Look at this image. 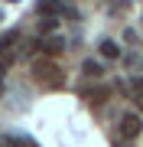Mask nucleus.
<instances>
[{
    "label": "nucleus",
    "instance_id": "obj_1",
    "mask_svg": "<svg viewBox=\"0 0 143 147\" xmlns=\"http://www.w3.org/2000/svg\"><path fill=\"white\" fill-rule=\"evenodd\" d=\"M143 131V121L140 115H133V111H127V115L120 118V137H127V141H133V137H140Z\"/></svg>",
    "mask_w": 143,
    "mask_h": 147
},
{
    "label": "nucleus",
    "instance_id": "obj_2",
    "mask_svg": "<svg viewBox=\"0 0 143 147\" xmlns=\"http://www.w3.org/2000/svg\"><path fill=\"white\" fill-rule=\"evenodd\" d=\"M33 72H36V79H39V82H46V79H49L52 85H59V69H55L52 62H43V59H39V62L33 65Z\"/></svg>",
    "mask_w": 143,
    "mask_h": 147
},
{
    "label": "nucleus",
    "instance_id": "obj_3",
    "mask_svg": "<svg viewBox=\"0 0 143 147\" xmlns=\"http://www.w3.org/2000/svg\"><path fill=\"white\" fill-rule=\"evenodd\" d=\"M36 46L43 49V53H49V56H59V53L65 49V39H62V36H46V39H39Z\"/></svg>",
    "mask_w": 143,
    "mask_h": 147
},
{
    "label": "nucleus",
    "instance_id": "obj_4",
    "mask_svg": "<svg viewBox=\"0 0 143 147\" xmlns=\"http://www.w3.org/2000/svg\"><path fill=\"white\" fill-rule=\"evenodd\" d=\"M39 13H49V16H55V13H65L62 7H59V0H39Z\"/></svg>",
    "mask_w": 143,
    "mask_h": 147
},
{
    "label": "nucleus",
    "instance_id": "obj_5",
    "mask_svg": "<svg viewBox=\"0 0 143 147\" xmlns=\"http://www.w3.org/2000/svg\"><path fill=\"white\" fill-rule=\"evenodd\" d=\"M101 56H104V59H117V56H120V46H117L114 39H104V42H101Z\"/></svg>",
    "mask_w": 143,
    "mask_h": 147
},
{
    "label": "nucleus",
    "instance_id": "obj_6",
    "mask_svg": "<svg viewBox=\"0 0 143 147\" xmlns=\"http://www.w3.org/2000/svg\"><path fill=\"white\" fill-rule=\"evenodd\" d=\"M0 147H36V144H33V141H20V137H3Z\"/></svg>",
    "mask_w": 143,
    "mask_h": 147
},
{
    "label": "nucleus",
    "instance_id": "obj_7",
    "mask_svg": "<svg viewBox=\"0 0 143 147\" xmlns=\"http://www.w3.org/2000/svg\"><path fill=\"white\" fill-rule=\"evenodd\" d=\"M55 26H59V20H55V16H43V23H39V30H43V33H49V36L55 33Z\"/></svg>",
    "mask_w": 143,
    "mask_h": 147
},
{
    "label": "nucleus",
    "instance_id": "obj_8",
    "mask_svg": "<svg viewBox=\"0 0 143 147\" xmlns=\"http://www.w3.org/2000/svg\"><path fill=\"white\" fill-rule=\"evenodd\" d=\"M16 39H20V33H16V30H13V33H7V36L0 39V53H7V49H10V46H13Z\"/></svg>",
    "mask_w": 143,
    "mask_h": 147
},
{
    "label": "nucleus",
    "instance_id": "obj_9",
    "mask_svg": "<svg viewBox=\"0 0 143 147\" xmlns=\"http://www.w3.org/2000/svg\"><path fill=\"white\" fill-rule=\"evenodd\" d=\"M85 72H88V75H101L104 69H101V62H94V59H88V62H85Z\"/></svg>",
    "mask_w": 143,
    "mask_h": 147
},
{
    "label": "nucleus",
    "instance_id": "obj_10",
    "mask_svg": "<svg viewBox=\"0 0 143 147\" xmlns=\"http://www.w3.org/2000/svg\"><path fill=\"white\" fill-rule=\"evenodd\" d=\"M133 92H137V95H143V79H137V82H133Z\"/></svg>",
    "mask_w": 143,
    "mask_h": 147
},
{
    "label": "nucleus",
    "instance_id": "obj_11",
    "mask_svg": "<svg viewBox=\"0 0 143 147\" xmlns=\"http://www.w3.org/2000/svg\"><path fill=\"white\" fill-rule=\"evenodd\" d=\"M137 105H140V111H143V95H137Z\"/></svg>",
    "mask_w": 143,
    "mask_h": 147
},
{
    "label": "nucleus",
    "instance_id": "obj_12",
    "mask_svg": "<svg viewBox=\"0 0 143 147\" xmlns=\"http://www.w3.org/2000/svg\"><path fill=\"white\" fill-rule=\"evenodd\" d=\"M0 92H3V79H0Z\"/></svg>",
    "mask_w": 143,
    "mask_h": 147
},
{
    "label": "nucleus",
    "instance_id": "obj_13",
    "mask_svg": "<svg viewBox=\"0 0 143 147\" xmlns=\"http://www.w3.org/2000/svg\"><path fill=\"white\" fill-rule=\"evenodd\" d=\"M10 3H20V0H10Z\"/></svg>",
    "mask_w": 143,
    "mask_h": 147
}]
</instances>
